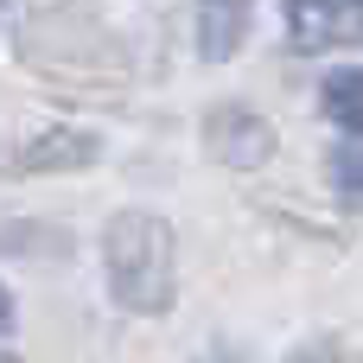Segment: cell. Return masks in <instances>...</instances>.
I'll list each match as a JSON object with an SVG mask.
<instances>
[{"instance_id":"6da1fadb","label":"cell","mask_w":363,"mask_h":363,"mask_svg":"<svg viewBox=\"0 0 363 363\" xmlns=\"http://www.w3.org/2000/svg\"><path fill=\"white\" fill-rule=\"evenodd\" d=\"M172 281H179L172 223H160L147 211H121L108 223V287H115V300L134 306V313H166Z\"/></svg>"},{"instance_id":"7a4b0ae2","label":"cell","mask_w":363,"mask_h":363,"mask_svg":"<svg viewBox=\"0 0 363 363\" xmlns=\"http://www.w3.org/2000/svg\"><path fill=\"white\" fill-rule=\"evenodd\" d=\"M204 147H211V160L262 166V160L274 153V128H268L262 115H249V108H211V121H204Z\"/></svg>"},{"instance_id":"3957f363","label":"cell","mask_w":363,"mask_h":363,"mask_svg":"<svg viewBox=\"0 0 363 363\" xmlns=\"http://www.w3.org/2000/svg\"><path fill=\"white\" fill-rule=\"evenodd\" d=\"M96 160V140L89 134H70V128H51L38 140H19L0 153V172H77Z\"/></svg>"},{"instance_id":"277c9868","label":"cell","mask_w":363,"mask_h":363,"mask_svg":"<svg viewBox=\"0 0 363 363\" xmlns=\"http://www.w3.org/2000/svg\"><path fill=\"white\" fill-rule=\"evenodd\" d=\"M294 51H325V45H351L363 38V6H294Z\"/></svg>"},{"instance_id":"5b68a950","label":"cell","mask_w":363,"mask_h":363,"mask_svg":"<svg viewBox=\"0 0 363 363\" xmlns=\"http://www.w3.org/2000/svg\"><path fill=\"white\" fill-rule=\"evenodd\" d=\"M242 32H249V6H204V13H198V45H204V57H230V51L242 45Z\"/></svg>"},{"instance_id":"8992f818","label":"cell","mask_w":363,"mask_h":363,"mask_svg":"<svg viewBox=\"0 0 363 363\" xmlns=\"http://www.w3.org/2000/svg\"><path fill=\"white\" fill-rule=\"evenodd\" d=\"M319 102H325V115H332L338 128L363 134V70H332V77L319 83Z\"/></svg>"},{"instance_id":"52a82bcc","label":"cell","mask_w":363,"mask_h":363,"mask_svg":"<svg viewBox=\"0 0 363 363\" xmlns=\"http://www.w3.org/2000/svg\"><path fill=\"white\" fill-rule=\"evenodd\" d=\"M332 179H338L351 198H363V147H345V153L332 160Z\"/></svg>"},{"instance_id":"ba28073f","label":"cell","mask_w":363,"mask_h":363,"mask_svg":"<svg viewBox=\"0 0 363 363\" xmlns=\"http://www.w3.org/2000/svg\"><path fill=\"white\" fill-rule=\"evenodd\" d=\"M294 363H357V357H345V351H300Z\"/></svg>"},{"instance_id":"9c48e42d","label":"cell","mask_w":363,"mask_h":363,"mask_svg":"<svg viewBox=\"0 0 363 363\" xmlns=\"http://www.w3.org/2000/svg\"><path fill=\"white\" fill-rule=\"evenodd\" d=\"M13 332V300H6V287H0V338Z\"/></svg>"},{"instance_id":"30bf717a","label":"cell","mask_w":363,"mask_h":363,"mask_svg":"<svg viewBox=\"0 0 363 363\" xmlns=\"http://www.w3.org/2000/svg\"><path fill=\"white\" fill-rule=\"evenodd\" d=\"M204 363H242V357H230V351H211V357H204Z\"/></svg>"}]
</instances>
